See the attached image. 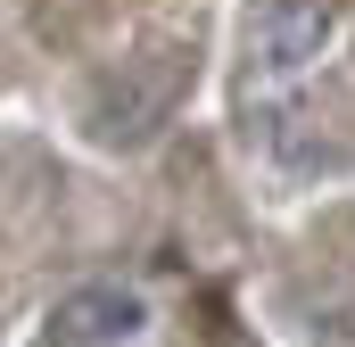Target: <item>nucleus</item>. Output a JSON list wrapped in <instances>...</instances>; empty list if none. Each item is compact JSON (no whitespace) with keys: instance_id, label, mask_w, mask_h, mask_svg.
Instances as JSON below:
<instances>
[{"instance_id":"obj_1","label":"nucleus","mask_w":355,"mask_h":347,"mask_svg":"<svg viewBox=\"0 0 355 347\" xmlns=\"http://www.w3.org/2000/svg\"><path fill=\"white\" fill-rule=\"evenodd\" d=\"M339 42V0H265L248 17V42H240V75L248 91H289L297 75L322 67V50Z\"/></svg>"},{"instance_id":"obj_2","label":"nucleus","mask_w":355,"mask_h":347,"mask_svg":"<svg viewBox=\"0 0 355 347\" xmlns=\"http://www.w3.org/2000/svg\"><path fill=\"white\" fill-rule=\"evenodd\" d=\"M157 339V306L132 281H75L50 306V347H149Z\"/></svg>"}]
</instances>
